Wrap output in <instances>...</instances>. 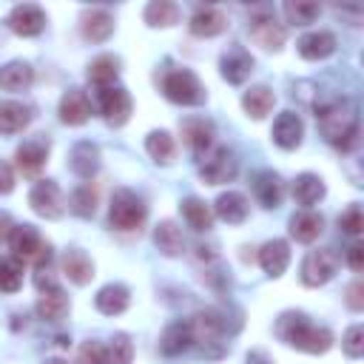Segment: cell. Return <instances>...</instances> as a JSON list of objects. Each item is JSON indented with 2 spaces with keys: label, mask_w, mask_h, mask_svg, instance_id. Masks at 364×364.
Segmentation results:
<instances>
[{
  "label": "cell",
  "mask_w": 364,
  "mask_h": 364,
  "mask_svg": "<svg viewBox=\"0 0 364 364\" xmlns=\"http://www.w3.org/2000/svg\"><path fill=\"white\" fill-rule=\"evenodd\" d=\"M316 119H318L321 136L330 145H336L341 151H350L358 145V114L347 97H330V100L318 102Z\"/></svg>",
  "instance_id": "obj_1"
},
{
  "label": "cell",
  "mask_w": 364,
  "mask_h": 364,
  "mask_svg": "<svg viewBox=\"0 0 364 364\" xmlns=\"http://www.w3.org/2000/svg\"><path fill=\"white\" fill-rule=\"evenodd\" d=\"M276 336L284 344H290V347H296L301 353H310V355H321V353H327L333 347V333L327 327L313 324L299 310H287V313H282L276 318Z\"/></svg>",
  "instance_id": "obj_2"
},
{
  "label": "cell",
  "mask_w": 364,
  "mask_h": 364,
  "mask_svg": "<svg viewBox=\"0 0 364 364\" xmlns=\"http://www.w3.org/2000/svg\"><path fill=\"white\" fill-rule=\"evenodd\" d=\"M145 216H148V208H145V202L134 191H128V188L114 191L111 208H108V222L117 230H139Z\"/></svg>",
  "instance_id": "obj_3"
},
{
  "label": "cell",
  "mask_w": 364,
  "mask_h": 364,
  "mask_svg": "<svg viewBox=\"0 0 364 364\" xmlns=\"http://www.w3.org/2000/svg\"><path fill=\"white\" fill-rule=\"evenodd\" d=\"M162 94L176 102V105H202L205 102V85L199 82V77L188 68H176L171 74H165L162 80Z\"/></svg>",
  "instance_id": "obj_4"
},
{
  "label": "cell",
  "mask_w": 364,
  "mask_h": 364,
  "mask_svg": "<svg viewBox=\"0 0 364 364\" xmlns=\"http://www.w3.org/2000/svg\"><path fill=\"white\" fill-rule=\"evenodd\" d=\"M338 270V256L330 250V247H318V250H310L304 259H301V282L307 287H321L327 284Z\"/></svg>",
  "instance_id": "obj_5"
},
{
  "label": "cell",
  "mask_w": 364,
  "mask_h": 364,
  "mask_svg": "<svg viewBox=\"0 0 364 364\" xmlns=\"http://www.w3.org/2000/svg\"><path fill=\"white\" fill-rule=\"evenodd\" d=\"M28 205L43 219H60L65 213V199H63V191L54 179H40L28 191Z\"/></svg>",
  "instance_id": "obj_6"
},
{
  "label": "cell",
  "mask_w": 364,
  "mask_h": 364,
  "mask_svg": "<svg viewBox=\"0 0 364 364\" xmlns=\"http://www.w3.org/2000/svg\"><path fill=\"white\" fill-rule=\"evenodd\" d=\"M236 171H239V159H236V154H233L230 148H225V145L213 148V151L205 156V162L199 165V176H202L208 185H225V182H230V179L236 176Z\"/></svg>",
  "instance_id": "obj_7"
},
{
  "label": "cell",
  "mask_w": 364,
  "mask_h": 364,
  "mask_svg": "<svg viewBox=\"0 0 364 364\" xmlns=\"http://www.w3.org/2000/svg\"><path fill=\"white\" fill-rule=\"evenodd\" d=\"M97 105H100V114L108 125L119 128L128 122L131 117V94L122 88V85H108V88H100L97 94Z\"/></svg>",
  "instance_id": "obj_8"
},
{
  "label": "cell",
  "mask_w": 364,
  "mask_h": 364,
  "mask_svg": "<svg viewBox=\"0 0 364 364\" xmlns=\"http://www.w3.org/2000/svg\"><path fill=\"white\" fill-rule=\"evenodd\" d=\"M9 28L14 34H20V37H37L46 28V14L34 3H20L9 14Z\"/></svg>",
  "instance_id": "obj_9"
},
{
  "label": "cell",
  "mask_w": 364,
  "mask_h": 364,
  "mask_svg": "<svg viewBox=\"0 0 364 364\" xmlns=\"http://www.w3.org/2000/svg\"><path fill=\"white\" fill-rule=\"evenodd\" d=\"M250 37L256 40V46H262L267 51H279L284 43V26L276 23V17L270 11H262V14L250 17Z\"/></svg>",
  "instance_id": "obj_10"
},
{
  "label": "cell",
  "mask_w": 364,
  "mask_h": 364,
  "mask_svg": "<svg viewBox=\"0 0 364 364\" xmlns=\"http://www.w3.org/2000/svg\"><path fill=\"white\" fill-rule=\"evenodd\" d=\"M188 324H191L193 341H199L205 353H208L210 344H219L222 330H225V321H222V316H219L216 310H199Z\"/></svg>",
  "instance_id": "obj_11"
},
{
  "label": "cell",
  "mask_w": 364,
  "mask_h": 364,
  "mask_svg": "<svg viewBox=\"0 0 364 364\" xmlns=\"http://www.w3.org/2000/svg\"><path fill=\"white\" fill-rule=\"evenodd\" d=\"M219 71L230 85H242L253 71V57L242 46H230L219 60Z\"/></svg>",
  "instance_id": "obj_12"
},
{
  "label": "cell",
  "mask_w": 364,
  "mask_h": 364,
  "mask_svg": "<svg viewBox=\"0 0 364 364\" xmlns=\"http://www.w3.org/2000/svg\"><path fill=\"white\" fill-rule=\"evenodd\" d=\"M301 136H304V122L299 114L293 111H282L273 122V142L284 151H293L301 145Z\"/></svg>",
  "instance_id": "obj_13"
},
{
  "label": "cell",
  "mask_w": 364,
  "mask_h": 364,
  "mask_svg": "<svg viewBox=\"0 0 364 364\" xmlns=\"http://www.w3.org/2000/svg\"><path fill=\"white\" fill-rule=\"evenodd\" d=\"M9 245H11L14 259H20V262H34L37 253L43 250V239H40L34 225H14L11 236H9Z\"/></svg>",
  "instance_id": "obj_14"
},
{
  "label": "cell",
  "mask_w": 364,
  "mask_h": 364,
  "mask_svg": "<svg viewBox=\"0 0 364 364\" xmlns=\"http://www.w3.org/2000/svg\"><path fill=\"white\" fill-rule=\"evenodd\" d=\"M179 131H182V142L193 154H205L210 148V142H213V122L205 119V117H188V119H182Z\"/></svg>",
  "instance_id": "obj_15"
},
{
  "label": "cell",
  "mask_w": 364,
  "mask_h": 364,
  "mask_svg": "<svg viewBox=\"0 0 364 364\" xmlns=\"http://www.w3.org/2000/svg\"><path fill=\"white\" fill-rule=\"evenodd\" d=\"M259 264H262V270H264L267 276L279 279V276L287 270V264H290V245H287L284 239H270V242H264L262 250H259Z\"/></svg>",
  "instance_id": "obj_16"
},
{
  "label": "cell",
  "mask_w": 364,
  "mask_h": 364,
  "mask_svg": "<svg viewBox=\"0 0 364 364\" xmlns=\"http://www.w3.org/2000/svg\"><path fill=\"white\" fill-rule=\"evenodd\" d=\"M80 28L82 37L91 43H105L114 34V17L105 9H85L80 17Z\"/></svg>",
  "instance_id": "obj_17"
},
{
  "label": "cell",
  "mask_w": 364,
  "mask_h": 364,
  "mask_svg": "<svg viewBox=\"0 0 364 364\" xmlns=\"http://www.w3.org/2000/svg\"><path fill=\"white\" fill-rule=\"evenodd\" d=\"M88 117H91V102H88L85 91L68 88V91L60 97V119H63L65 125H82Z\"/></svg>",
  "instance_id": "obj_18"
},
{
  "label": "cell",
  "mask_w": 364,
  "mask_h": 364,
  "mask_svg": "<svg viewBox=\"0 0 364 364\" xmlns=\"http://www.w3.org/2000/svg\"><path fill=\"white\" fill-rule=\"evenodd\" d=\"M253 196L259 199L262 208H279L282 205V196H284V185L279 179V173L273 171H259L253 176Z\"/></svg>",
  "instance_id": "obj_19"
},
{
  "label": "cell",
  "mask_w": 364,
  "mask_h": 364,
  "mask_svg": "<svg viewBox=\"0 0 364 364\" xmlns=\"http://www.w3.org/2000/svg\"><path fill=\"white\" fill-rule=\"evenodd\" d=\"M14 159H17V168L23 176H37L48 159V142H40V139L23 142L14 154Z\"/></svg>",
  "instance_id": "obj_20"
},
{
  "label": "cell",
  "mask_w": 364,
  "mask_h": 364,
  "mask_svg": "<svg viewBox=\"0 0 364 364\" xmlns=\"http://www.w3.org/2000/svg\"><path fill=\"white\" fill-rule=\"evenodd\" d=\"M299 54L304 60H324L336 51V34L333 31H310V34H301L299 43H296Z\"/></svg>",
  "instance_id": "obj_21"
},
{
  "label": "cell",
  "mask_w": 364,
  "mask_h": 364,
  "mask_svg": "<svg viewBox=\"0 0 364 364\" xmlns=\"http://www.w3.org/2000/svg\"><path fill=\"white\" fill-rule=\"evenodd\" d=\"M68 165L80 179H91L97 173V168H100V148L94 142H85V139L77 142L71 148V154H68Z\"/></svg>",
  "instance_id": "obj_22"
},
{
  "label": "cell",
  "mask_w": 364,
  "mask_h": 364,
  "mask_svg": "<svg viewBox=\"0 0 364 364\" xmlns=\"http://www.w3.org/2000/svg\"><path fill=\"white\" fill-rule=\"evenodd\" d=\"M213 213L222 222H228V225H242L247 219V199H245V193H239V191L219 193L216 202H213Z\"/></svg>",
  "instance_id": "obj_23"
},
{
  "label": "cell",
  "mask_w": 364,
  "mask_h": 364,
  "mask_svg": "<svg viewBox=\"0 0 364 364\" xmlns=\"http://www.w3.org/2000/svg\"><path fill=\"white\" fill-rule=\"evenodd\" d=\"M94 304H97V310L105 313V316H119V313L128 310V304H131V293H128L125 284L111 282V284L100 287V293L94 296Z\"/></svg>",
  "instance_id": "obj_24"
},
{
  "label": "cell",
  "mask_w": 364,
  "mask_h": 364,
  "mask_svg": "<svg viewBox=\"0 0 364 364\" xmlns=\"http://www.w3.org/2000/svg\"><path fill=\"white\" fill-rule=\"evenodd\" d=\"M193 344V336H191V324L188 321H173L165 327V333L159 336V353L173 358V355H182L188 347Z\"/></svg>",
  "instance_id": "obj_25"
},
{
  "label": "cell",
  "mask_w": 364,
  "mask_h": 364,
  "mask_svg": "<svg viewBox=\"0 0 364 364\" xmlns=\"http://www.w3.org/2000/svg\"><path fill=\"white\" fill-rule=\"evenodd\" d=\"M31 117H34V111L26 102H17V100L0 102V134H6V136L20 134L31 122Z\"/></svg>",
  "instance_id": "obj_26"
},
{
  "label": "cell",
  "mask_w": 364,
  "mask_h": 364,
  "mask_svg": "<svg viewBox=\"0 0 364 364\" xmlns=\"http://www.w3.org/2000/svg\"><path fill=\"white\" fill-rule=\"evenodd\" d=\"M188 26H191V31L196 37H216V34H222L228 28V17L213 6H202V9L193 11Z\"/></svg>",
  "instance_id": "obj_27"
},
{
  "label": "cell",
  "mask_w": 364,
  "mask_h": 364,
  "mask_svg": "<svg viewBox=\"0 0 364 364\" xmlns=\"http://www.w3.org/2000/svg\"><path fill=\"white\" fill-rule=\"evenodd\" d=\"M324 193H327V188H324V179L318 173H299L293 179V199L304 210H310V205H316L318 199H324Z\"/></svg>",
  "instance_id": "obj_28"
},
{
  "label": "cell",
  "mask_w": 364,
  "mask_h": 364,
  "mask_svg": "<svg viewBox=\"0 0 364 364\" xmlns=\"http://www.w3.org/2000/svg\"><path fill=\"white\" fill-rule=\"evenodd\" d=\"M68 296L63 293V287H48V290H40V299H37V316L43 321H60L65 318L68 313Z\"/></svg>",
  "instance_id": "obj_29"
},
{
  "label": "cell",
  "mask_w": 364,
  "mask_h": 364,
  "mask_svg": "<svg viewBox=\"0 0 364 364\" xmlns=\"http://www.w3.org/2000/svg\"><path fill=\"white\" fill-rule=\"evenodd\" d=\"M324 230V219L321 213L316 210H299L293 219H290V236L301 245H310L318 239V233Z\"/></svg>",
  "instance_id": "obj_30"
},
{
  "label": "cell",
  "mask_w": 364,
  "mask_h": 364,
  "mask_svg": "<svg viewBox=\"0 0 364 364\" xmlns=\"http://www.w3.org/2000/svg\"><path fill=\"white\" fill-rule=\"evenodd\" d=\"M273 102H276V94H273L267 85H253V88H247L245 97H242V108H245V114L253 117V119H264V117L270 114Z\"/></svg>",
  "instance_id": "obj_31"
},
{
  "label": "cell",
  "mask_w": 364,
  "mask_h": 364,
  "mask_svg": "<svg viewBox=\"0 0 364 364\" xmlns=\"http://www.w3.org/2000/svg\"><path fill=\"white\" fill-rule=\"evenodd\" d=\"M63 273L74 282V284H88L91 279H94V264H91V259L82 253V250H77V247H71V250H65V256H63Z\"/></svg>",
  "instance_id": "obj_32"
},
{
  "label": "cell",
  "mask_w": 364,
  "mask_h": 364,
  "mask_svg": "<svg viewBox=\"0 0 364 364\" xmlns=\"http://www.w3.org/2000/svg\"><path fill=\"white\" fill-rule=\"evenodd\" d=\"M31 80H34V71H31V65L28 63H23V60H14V63H6L3 68H0V88L3 91H26L28 85H31Z\"/></svg>",
  "instance_id": "obj_33"
},
{
  "label": "cell",
  "mask_w": 364,
  "mask_h": 364,
  "mask_svg": "<svg viewBox=\"0 0 364 364\" xmlns=\"http://www.w3.org/2000/svg\"><path fill=\"white\" fill-rule=\"evenodd\" d=\"M154 242L165 256H179L185 250V236L176 228V222H171V219H165L154 228Z\"/></svg>",
  "instance_id": "obj_34"
},
{
  "label": "cell",
  "mask_w": 364,
  "mask_h": 364,
  "mask_svg": "<svg viewBox=\"0 0 364 364\" xmlns=\"http://www.w3.org/2000/svg\"><path fill=\"white\" fill-rule=\"evenodd\" d=\"M179 210H182V216H185V222L193 228V230H210L213 228V210L202 202V199H196V196H188V199H182L179 202Z\"/></svg>",
  "instance_id": "obj_35"
},
{
  "label": "cell",
  "mask_w": 364,
  "mask_h": 364,
  "mask_svg": "<svg viewBox=\"0 0 364 364\" xmlns=\"http://www.w3.org/2000/svg\"><path fill=\"white\" fill-rule=\"evenodd\" d=\"M145 151L154 156V162L159 165H171L173 156H176V142L168 131H151L145 136Z\"/></svg>",
  "instance_id": "obj_36"
},
{
  "label": "cell",
  "mask_w": 364,
  "mask_h": 364,
  "mask_svg": "<svg viewBox=\"0 0 364 364\" xmlns=\"http://www.w3.org/2000/svg\"><path fill=\"white\" fill-rule=\"evenodd\" d=\"M145 23L154 28H168V26L179 23V6L171 0H154L145 6Z\"/></svg>",
  "instance_id": "obj_37"
},
{
  "label": "cell",
  "mask_w": 364,
  "mask_h": 364,
  "mask_svg": "<svg viewBox=\"0 0 364 364\" xmlns=\"http://www.w3.org/2000/svg\"><path fill=\"white\" fill-rule=\"evenodd\" d=\"M117 74H119V60L111 57V54H100L88 65V80L94 85H100V88H108L117 80Z\"/></svg>",
  "instance_id": "obj_38"
},
{
  "label": "cell",
  "mask_w": 364,
  "mask_h": 364,
  "mask_svg": "<svg viewBox=\"0 0 364 364\" xmlns=\"http://www.w3.org/2000/svg\"><path fill=\"white\" fill-rule=\"evenodd\" d=\"M282 11H284L287 23L307 26V23H313V20L321 14V6H318V3H310V0H287V3L282 6Z\"/></svg>",
  "instance_id": "obj_39"
},
{
  "label": "cell",
  "mask_w": 364,
  "mask_h": 364,
  "mask_svg": "<svg viewBox=\"0 0 364 364\" xmlns=\"http://www.w3.org/2000/svg\"><path fill=\"white\" fill-rule=\"evenodd\" d=\"M134 361V344L125 333H114V338L105 344V364H131Z\"/></svg>",
  "instance_id": "obj_40"
},
{
  "label": "cell",
  "mask_w": 364,
  "mask_h": 364,
  "mask_svg": "<svg viewBox=\"0 0 364 364\" xmlns=\"http://www.w3.org/2000/svg\"><path fill=\"white\" fill-rule=\"evenodd\" d=\"M68 205H71V213H77L82 219H91L94 210H97V191L91 185H80V188H74Z\"/></svg>",
  "instance_id": "obj_41"
},
{
  "label": "cell",
  "mask_w": 364,
  "mask_h": 364,
  "mask_svg": "<svg viewBox=\"0 0 364 364\" xmlns=\"http://www.w3.org/2000/svg\"><path fill=\"white\" fill-rule=\"evenodd\" d=\"M23 284L20 259H0V293H17Z\"/></svg>",
  "instance_id": "obj_42"
},
{
  "label": "cell",
  "mask_w": 364,
  "mask_h": 364,
  "mask_svg": "<svg viewBox=\"0 0 364 364\" xmlns=\"http://www.w3.org/2000/svg\"><path fill=\"white\" fill-rule=\"evenodd\" d=\"M341 350L347 358H361L364 355V327L361 324H353L344 338H341Z\"/></svg>",
  "instance_id": "obj_43"
},
{
  "label": "cell",
  "mask_w": 364,
  "mask_h": 364,
  "mask_svg": "<svg viewBox=\"0 0 364 364\" xmlns=\"http://www.w3.org/2000/svg\"><path fill=\"white\" fill-rule=\"evenodd\" d=\"M338 228L344 230V233H350V236H358L361 230H364V216H361V208L358 205H350L341 216H338Z\"/></svg>",
  "instance_id": "obj_44"
},
{
  "label": "cell",
  "mask_w": 364,
  "mask_h": 364,
  "mask_svg": "<svg viewBox=\"0 0 364 364\" xmlns=\"http://www.w3.org/2000/svg\"><path fill=\"white\" fill-rule=\"evenodd\" d=\"M77 364H105V344L85 341L77 353Z\"/></svg>",
  "instance_id": "obj_45"
},
{
  "label": "cell",
  "mask_w": 364,
  "mask_h": 364,
  "mask_svg": "<svg viewBox=\"0 0 364 364\" xmlns=\"http://www.w3.org/2000/svg\"><path fill=\"white\" fill-rule=\"evenodd\" d=\"M347 307H350L353 313H361V310H364V284H361V282H353V284L347 287Z\"/></svg>",
  "instance_id": "obj_46"
},
{
  "label": "cell",
  "mask_w": 364,
  "mask_h": 364,
  "mask_svg": "<svg viewBox=\"0 0 364 364\" xmlns=\"http://www.w3.org/2000/svg\"><path fill=\"white\" fill-rule=\"evenodd\" d=\"M347 264H350L355 273L364 270V245H361V242L350 245V250H347Z\"/></svg>",
  "instance_id": "obj_47"
},
{
  "label": "cell",
  "mask_w": 364,
  "mask_h": 364,
  "mask_svg": "<svg viewBox=\"0 0 364 364\" xmlns=\"http://www.w3.org/2000/svg\"><path fill=\"white\" fill-rule=\"evenodd\" d=\"M14 191V171L9 162L0 159V193H11Z\"/></svg>",
  "instance_id": "obj_48"
},
{
  "label": "cell",
  "mask_w": 364,
  "mask_h": 364,
  "mask_svg": "<svg viewBox=\"0 0 364 364\" xmlns=\"http://www.w3.org/2000/svg\"><path fill=\"white\" fill-rule=\"evenodd\" d=\"M11 228H14V225H11L9 213H0V245H3V242L11 236Z\"/></svg>",
  "instance_id": "obj_49"
},
{
  "label": "cell",
  "mask_w": 364,
  "mask_h": 364,
  "mask_svg": "<svg viewBox=\"0 0 364 364\" xmlns=\"http://www.w3.org/2000/svg\"><path fill=\"white\" fill-rule=\"evenodd\" d=\"M245 364H273V361L267 358V353H262V350H253V353H247Z\"/></svg>",
  "instance_id": "obj_50"
},
{
  "label": "cell",
  "mask_w": 364,
  "mask_h": 364,
  "mask_svg": "<svg viewBox=\"0 0 364 364\" xmlns=\"http://www.w3.org/2000/svg\"><path fill=\"white\" fill-rule=\"evenodd\" d=\"M46 364H68V361H63V358H48Z\"/></svg>",
  "instance_id": "obj_51"
}]
</instances>
